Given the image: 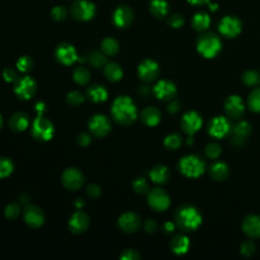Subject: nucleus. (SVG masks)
<instances>
[{"label":"nucleus","instance_id":"f257e3e1","mask_svg":"<svg viewBox=\"0 0 260 260\" xmlns=\"http://www.w3.org/2000/svg\"><path fill=\"white\" fill-rule=\"evenodd\" d=\"M113 120L122 126H129L135 122L138 113L133 100L128 96L117 97L111 107Z\"/></svg>","mask_w":260,"mask_h":260},{"label":"nucleus","instance_id":"f03ea898","mask_svg":"<svg viewBox=\"0 0 260 260\" xmlns=\"http://www.w3.org/2000/svg\"><path fill=\"white\" fill-rule=\"evenodd\" d=\"M174 223L183 232L196 231L202 224V214L195 205L184 203L176 209Z\"/></svg>","mask_w":260,"mask_h":260},{"label":"nucleus","instance_id":"7ed1b4c3","mask_svg":"<svg viewBox=\"0 0 260 260\" xmlns=\"http://www.w3.org/2000/svg\"><path fill=\"white\" fill-rule=\"evenodd\" d=\"M178 170L183 176L196 179L204 174L206 171V162L199 155H187L179 160Z\"/></svg>","mask_w":260,"mask_h":260},{"label":"nucleus","instance_id":"20e7f679","mask_svg":"<svg viewBox=\"0 0 260 260\" xmlns=\"http://www.w3.org/2000/svg\"><path fill=\"white\" fill-rule=\"evenodd\" d=\"M223 48L221 38L211 32L203 33L196 42L197 52L206 59H212L218 56Z\"/></svg>","mask_w":260,"mask_h":260},{"label":"nucleus","instance_id":"39448f33","mask_svg":"<svg viewBox=\"0 0 260 260\" xmlns=\"http://www.w3.org/2000/svg\"><path fill=\"white\" fill-rule=\"evenodd\" d=\"M55 128L53 123L46 118L45 116L40 115L35 118L34 122L32 123L31 133L32 136L40 141V142H47L52 139L54 136Z\"/></svg>","mask_w":260,"mask_h":260},{"label":"nucleus","instance_id":"423d86ee","mask_svg":"<svg viewBox=\"0 0 260 260\" xmlns=\"http://www.w3.org/2000/svg\"><path fill=\"white\" fill-rule=\"evenodd\" d=\"M96 13L97 7L90 0H74L70 5V14L78 21H89Z\"/></svg>","mask_w":260,"mask_h":260},{"label":"nucleus","instance_id":"0eeeda50","mask_svg":"<svg viewBox=\"0 0 260 260\" xmlns=\"http://www.w3.org/2000/svg\"><path fill=\"white\" fill-rule=\"evenodd\" d=\"M13 92L19 100L28 101L37 93V82L29 75L18 77L13 82Z\"/></svg>","mask_w":260,"mask_h":260},{"label":"nucleus","instance_id":"6e6552de","mask_svg":"<svg viewBox=\"0 0 260 260\" xmlns=\"http://www.w3.org/2000/svg\"><path fill=\"white\" fill-rule=\"evenodd\" d=\"M233 125L225 116H215L207 124L208 134L216 139H223L232 133Z\"/></svg>","mask_w":260,"mask_h":260},{"label":"nucleus","instance_id":"1a4fd4ad","mask_svg":"<svg viewBox=\"0 0 260 260\" xmlns=\"http://www.w3.org/2000/svg\"><path fill=\"white\" fill-rule=\"evenodd\" d=\"M147 204L157 212H163L170 207L171 198L166 190L160 187H156L147 192Z\"/></svg>","mask_w":260,"mask_h":260},{"label":"nucleus","instance_id":"9d476101","mask_svg":"<svg viewBox=\"0 0 260 260\" xmlns=\"http://www.w3.org/2000/svg\"><path fill=\"white\" fill-rule=\"evenodd\" d=\"M88 127L93 136L97 138H103L110 133L112 124L110 119L106 115L96 114L90 118Z\"/></svg>","mask_w":260,"mask_h":260},{"label":"nucleus","instance_id":"9b49d317","mask_svg":"<svg viewBox=\"0 0 260 260\" xmlns=\"http://www.w3.org/2000/svg\"><path fill=\"white\" fill-rule=\"evenodd\" d=\"M203 124V119L201 115L197 111H188L182 117L180 121V127L183 130V132L188 136H193L195 133H197L201 129Z\"/></svg>","mask_w":260,"mask_h":260},{"label":"nucleus","instance_id":"f8f14e48","mask_svg":"<svg viewBox=\"0 0 260 260\" xmlns=\"http://www.w3.org/2000/svg\"><path fill=\"white\" fill-rule=\"evenodd\" d=\"M85 181V177L82 172L77 168H67L62 173L61 182L62 185L70 191H76L80 189Z\"/></svg>","mask_w":260,"mask_h":260},{"label":"nucleus","instance_id":"ddd939ff","mask_svg":"<svg viewBox=\"0 0 260 260\" xmlns=\"http://www.w3.org/2000/svg\"><path fill=\"white\" fill-rule=\"evenodd\" d=\"M54 55L56 60L60 64L64 65V66H69V65L74 64L78 60L75 48L66 42L60 43V44L57 45L54 51Z\"/></svg>","mask_w":260,"mask_h":260},{"label":"nucleus","instance_id":"4468645a","mask_svg":"<svg viewBox=\"0 0 260 260\" xmlns=\"http://www.w3.org/2000/svg\"><path fill=\"white\" fill-rule=\"evenodd\" d=\"M153 93L158 100L170 102L177 96V86L172 80L161 79L154 85Z\"/></svg>","mask_w":260,"mask_h":260},{"label":"nucleus","instance_id":"2eb2a0df","mask_svg":"<svg viewBox=\"0 0 260 260\" xmlns=\"http://www.w3.org/2000/svg\"><path fill=\"white\" fill-rule=\"evenodd\" d=\"M219 31L221 35L229 39L238 37L242 32V23L240 18L234 15L223 17L219 24Z\"/></svg>","mask_w":260,"mask_h":260},{"label":"nucleus","instance_id":"dca6fc26","mask_svg":"<svg viewBox=\"0 0 260 260\" xmlns=\"http://www.w3.org/2000/svg\"><path fill=\"white\" fill-rule=\"evenodd\" d=\"M117 225L123 233L131 234L140 229L142 222L137 213L133 211H126L119 216Z\"/></svg>","mask_w":260,"mask_h":260},{"label":"nucleus","instance_id":"f3484780","mask_svg":"<svg viewBox=\"0 0 260 260\" xmlns=\"http://www.w3.org/2000/svg\"><path fill=\"white\" fill-rule=\"evenodd\" d=\"M224 110L226 115L231 119H239L245 112V105L243 99L238 95L229 96L224 103Z\"/></svg>","mask_w":260,"mask_h":260},{"label":"nucleus","instance_id":"a211bd4d","mask_svg":"<svg viewBox=\"0 0 260 260\" xmlns=\"http://www.w3.org/2000/svg\"><path fill=\"white\" fill-rule=\"evenodd\" d=\"M24 220L28 227L39 229L45 223V213L39 206L28 204L24 210Z\"/></svg>","mask_w":260,"mask_h":260},{"label":"nucleus","instance_id":"6ab92c4d","mask_svg":"<svg viewBox=\"0 0 260 260\" xmlns=\"http://www.w3.org/2000/svg\"><path fill=\"white\" fill-rule=\"evenodd\" d=\"M137 74L142 81H154L160 74L159 64L153 59H144L138 65Z\"/></svg>","mask_w":260,"mask_h":260},{"label":"nucleus","instance_id":"aec40b11","mask_svg":"<svg viewBox=\"0 0 260 260\" xmlns=\"http://www.w3.org/2000/svg\"><path fill=\"white\" fill-rule=\"evenodd\" d=\"M91 224L90 216L82 210H76L68 220V229L71 233L80 235L89 229Z\"/></svg>","mask_w":260,"mask_h":260},{"label":"nucleus","instance_id":"412c9836","mask_svg":"<svg viewBox=\"0 0 260 260\" xmlns=\"http://www.w3.org/2000/svg\"><path fill=\"white\" fill-rule=\"evenodd\" d=\"M133 10L125 4L118 6L112 15V21L114 26L119 29H126L130 27L133 23Z\"/></svg>","mask_w":260,"mask_h":260},{"label":"nucleus","instance_id":"4be33fe9","mask_svg":"<svg viewBox=\"0 0 260 260\" xmlns=\"http://www.w3.org/2000/svg\"><path fill=\"white\" fill-rule=\"evenodd\" d=\"M232 143L235 146H241L252 133V126L247 121H239L233 126Z\"/></svg>","mask_w":260,"mask_h":260},{"label":"nucleus","instance_id":"5701e85b","mask_svg":"<svg viewBox=\"0 0 260 260\" xmlns=\"http://www.w3.org/2000/svg\"><path fill=\"white\" fill-rule=\"evenodd\" d=\"M241 228L249 239H258L260 238V215L254 213L246 215L242 221Z\"/></svg>","mask_w":260,"mask_h":260},{"label":"nucleus","instance_id":"b1692460","mask_svg":"<svg viewBox=\"0 0 260 260\" xmlns=\"http://www.w3.org/2000/svg\"><path fill=\"white\" fill-rule=\"evenodd\" d=\"M189 248L190 239L183 234L173 236L170 241V250L177 256L185 255L189 251Z\"/></svg>","mask_w":260,"mask_h":260},{"label":"nucleus","instance_id":"393cba45","mask_svg":"<svg viewBox=\"0 0 260 260\" xmlns=\"http://www.w3.org/2000/svg\"><path fill=\"white\" fill-rule=\"evenodd\" d=\"M208 174L213 181L223 182L230 176V168L225 162H214L208 167Z\"/></svg>","mask_w":260,"mask_h":260},{"label":"nucleus","instance_id":"a878e982","mask_svg":"<svg viewBox=\"0 0 260 260\" xmlns=\"http://www.w3.org/2000/svg\"><path fill=\"white\" fill-rule=\"evenodd\" d=\"M140 120L144 125L148 127H155L160 124L162 120V113L158 108L149 106L144 108L140 113Z\"/></svg>","mask_w":260,"mask_h":260},{"label":"nucleus","instance_id":"bb28decb","mask_svg":"<svg viewBox=\"0 0 260 260\" xmlns=\"http://www.w3.org/2000/svg\"><path fill=\"white\" fill-rule=\"evenodd\" d=\"M30 125V117L25 112H15L8 121V126L13 132H23Z\"/></svg>","mask_w":260,"mask_h":260},{"label":"nucleus","instance_id":"cd10ccee","mask_svg":"<svg viewBox=\"0 0 260 260\" xmlns=\"http://www.w3.org/2000/svg\"><path fill=\"white\" fill-rule=\"evenodd\" d=\"M171 177L169 169L164 165H156L149 171V178L157 185H164L169 182Z\"/></svg>","mask_w":260,"mask_h":260},{"label":"nucleus","instance_id":"c85d7f7f","mask_svg":"<svg viewBox=\"0 0 260 260\" xmlns=\"http://www.w3.org/2000/svg\"><path fill=\"white\" fill-rule=\"evenodd\" d=\"M86 98H88L93 103L101 104L107 101L108 91L104 85L95 83V84H92L90 88L86 90Z\"/></svg>","mask_w":260,"mask_h":260},{"label":"nucleus","instance_id":"c756f323","mask_svg":"<svg viewBox=\"0 0 260 260\" xmlns=\"http://www.w3.org/2000/svg\"><path fill=\"white\" fill-rule=\"evenodd\" d=\"M104 75L112 82L119 81L123 76V70L116 62H109L104 66Z\"/></svg>","mask_w":260,"mask_h":260},{"label":"nucleus","instance_id":"7c9ffc66","mask_svg":"<svg viewBox=\"0 0 260 260\" xmlns=\"http://www.w3.org/2000/svg\"><path fill=\"white\" fill-rule=\"evenodd\" d=\"M170 7L166 0H151L149 3V11L157 18H164L169 13Z\"/></svg>","mask_w":260,"mask_h":260},{"label":"nucleus","instance_id":"2f4dec72","mask_svg":"<svg viewBox=\"0 0 260 260\" xmlns=\"http://www.w3.org/2000/svg\"><path fill=\"white\" fill-rule=\"evenodd\" d=\"M191 25L196 32H204L210 26V17L205 12H198L193 15Z\"/></svg>","mask_w":260,"mask_h":260},{"label":"nucleus","instance_id":"473e14b6","mask_svg":"<svg viewBox=\"0 0 260 260\" xmlns=\"http://www.w3.org/2000/svg\"><path fill=\"white\" fill-rule=\"evenodd\" d=\"M102 52L107 56H114L119 52V43L114 38L108 37L102 41Z\"/></svg>","mask_w":260,"mask_h":260},{"label":"nucleus","instance_id":"72a5a7b5","mask_svg":"<svg viewBox=\"0 0 260 260\" xmlns=\"http://www.w3.org/2000/svg\"><path fill=\"white\" fill-rule=\"evenodd\" d=\"M86 61L92 67L100 68L107 64V55H105L103 52L92 51L86 56Z\"/></svg>","mask_w":260,"mask_h":260},{"label":"nucleus","instance_id":"f704fd0d","mask_svg":"<svg viewBox=\"0 0 260 260\" xmlns=\"http://www.w3.org/2000/svg\"><path fill=\"white\" fill-rule=\"evenodd\" d=\"M73 80L79 85L88 84L91 80V72L83 66H77L73 71Z\"/></svg>","mask_w":260,"mask_h":260},{"label":"nucleus","instance_id":"c9c22d12","mask_svg":"<svg viewBox=\"0 0 260 260\" xmlns=\"http://www.w3.org/2000/svg\"><path fill=\"white\" fill-rule=\"evenodd\" d=\"M247 106L254 113H260V86H257L248 96Z\"/></svg>","mask_w":260,"mask_h":260},{"label":"nucleus","instance_id":"e433bc0d","mask_svg":"<svg viewBox=\"0 0 260 260\" xmlns=\"http://www.w3.org/2000/svg\"><path fill=\"white\" fill-rule=\"evenodd\" d=\"M13 162L6 157H0V179L9 177L13 173Z\"/></svg>","mask_w":260,"mask_h":260},{"label":"nucleus","instance_id":"4c0bfd02","mask_svg":"<svg viewBox=\"0 0 260 260\" xmlns=\"http://www.w3.org/2000/svg\"><path fill=\"white\" fill-rule=\"evenodd\" d=\"M242 82L249 88L257 86L260 84V73L256 70H247L242 74Z\"/></svg>","mask_w":260,"mask_h":260},{"label":"nucleus","instance_id":"58836bf2","mask_svg":"<svg viewBox=\"0 0 260 260\" xmlns=\"http://www.w3.org/2000/svg\"><path fill=\"white\" fill-rule=\"evenodd\" d=\"M182 136L179 133H171L164 139V145L170 150L178 149L182 144Z\"/></svg>","mask_w":260,"mask_h":260},{"label":"nucleus","instance_id":"ea45409f","mask_svg":"<svg viewBox=\"0 0 260 260\" xmlns=\"http://www.w3.org/2000/svg\"><path fill=\"white\" fill-rule=\"evenodd\" d=\"M222 146L218 142H209L204 147V155L210 160L218 159L222 155Z\"/></svg>","mask_w":260,"mask_h":260},{"label":"nucleus","instance_id":"a19ab883","mask_svg":"<svg viewBox=\"0 0 260 260\" xmlns=\"http://www.w3.org/2000/svg\"><path fill=\"white\" fill-rule=\"evenodd\" d=\"M21 212V204L19 202H10L4 208L5 218L9 221L16 220Z\"/></svg>","mask_w":260,"mask_h":260},{"label":"nucleus","instance_id":"79ce46f5","mask_svg":"<svg viewBox=\"0 0 260 260\" xmlns=\"http://www.w3.org/2000/svg\"><path fill=\"white\" fill-rule=\"evenodd\" d=\"M33 66H34V61L30 56H21L18 58L16 62L17 69L23 73L30 72Z\"/></svg>","mask_w":260,"mask_h":260},{"label":"nucleus","instance_id":"37998d69","mask_svg":"<svg viewBox=\"0 0 260 260\" xmlns=\"http://www.w3.org/2000/svg\"><path fill=\"white\" fill-rule=\"evenodd\" d=\"M132 189L135 193H137L139 195L147 194V192L149 191V184H148L146 179L139 177V178H136L132 182Z\"/></svg>","mask_w":260,"mask_h":260},{"label":"nucleus","instance_id":"c03bdc74","mask_svg":"<svg viewBox=\"0 0 260 260\" xmlns=\"http://www.w3.org/2000/svg\"><path fill=\"white\" fill-rule=\"evenodd\" d=\"M84 95L78 91H72L66 96V102L72 107L80 106L84 102Z\"/></svg>","mask_w":260,"mask_h":260},{"label":"nucleus","instance_id":"a18cd8bd","mask_svg":"<svg viewBox=\"0 0 260 260\" xmlns=\"http://www.w3.org/2000/svg\"><path fill=\"white\" fill-rule=\"evenodd\" d=\"M240 252L244 257H252L256 252V246L252 240L244 241L240 246Z\"/></svg>","mask_w":260,"mask_h":260},{"label":"nucleus","instance_id":"49530a36","mask_svg":"<svg viewBox=\"0 0 260 260\" xmlns=\"http://www.w3.org/2000/svg\"><path fill=\"white\" fill-rule=\"evenodd\" d=\"M185 23V19L184 16L180 13H174L172 14L169 18H168V25L173 28V29H180L184 26Z\"/></svg>","mask_w":260,"mask_h":260},{"label":"nucleus","instance_id":"de8ad7c7","mask_svg":"<svg viewBox=\"0 0 260 260\" xmlns=\"http://www.w3.org/2000/svg\"><path fill=\"white\" fill-rule=\"evenodd\" d=\"M51 17L55 21H63L67 17V9L63 6H55L51 10Z\"/></svg>","mask_w":260,"mask_h":260},{"label":"nucleus","instance_id":"09e8293b","mask_svg":"<svg viewBox=\"0 0 260 260\" xmlns=\"http://www.w3.org/2000/svg\"><path fill=\"white\" fill-rule=\"evenodd\" d=\"M121 260H139L141 258L140 254L134 249H126L120 254Z\"/></svg>","mask_w":260,"mask_h":260},{"label":"nucleus","instance_id":"8fccbe9b","mask_svg":"<svg viewBox=\"0 0 260 260\" xmlns=\"http://www.w3.org/2000/svg\"><path fill=\"white\" fill-rule=\"evenodd\" d=\"M86 194H88L91 198H99L102 195V189L97 184H90L86 187Z\"/></svg>","mask_w":260,"mask_h":260},{"label":"nucleus","instance_id":"3c124183","mask_svg":"<svg viewBox=\"0 0 260 260\" xmlns=\"http://www.w3.org/2000/svg\"><path fill=\"white\" fill-rule=\"evenodd\" d=\"M76 141L80 146L86 147L92 143V136L86 132H80L76 137Z\"/></svg>","mask_w":260,"mask_h":260},{"label":"nucleus","instance_id":"603ef678","mask_svg":"<svg viewBox=\"0 0 260 260\" xmlns=\"http://www.w3.org/2000/svg\"><path fill=\"white\" fill-rule=\"evenodd\" d=\"M3 78L7 82H14L18 78L16 70L13 68H5L3 71Z\"/></svg>","mask_w":260,"mask_h":260},{"label":"nucleus","instance_id":"864d4df0","mask_svg":"<svg viewBox=\"0 0 260 260\" xmlns=\"http://www.w3.org/2000/svg\"><path fill=\"white\" fill-rule=\"evenodd\" d=\"M180 106H181V104H180L179 101H177L175 99L172 100V101H170L169 105L167 106V111L171 115H175L180 111Z\"/></svg>","mask_w":260,"mask_h":260},{"label":"nucleus","instance_id":"5fc2aeb1","mask_svg":"<svg viewBox=\"0 0 260 260\" xmlns=\"http://www.w3.org/2000/svg\"><path fill=\"white\" fill-rule=\"evenodd\" d=\"M143 229L145 232L149 234H153L158 230V224L153 219H148L143 223Z\"/></svg>","mask_w":260,"mask_h":260},{"label":"nucleus","instance_id":"6e6d98bb","mask_svg":"<svg viewBox=\"0 0 260 260\" xmlns=\"http://www.w3.org/2000/svg\"><path fill=\"white\" fill-rule=\"evenodd\" d=\"M177 228L176 224L173 223V222H166L163 224L162 226V232L165 235H172L173 233L175 232V229Z\"/></svg>","mask_w":260,"mask_h":260},{"label":"nucleus","instance_id":"4d7b16f0","mask_svg":"<svg viewBox=\"0 0 260 260\" xmlns=\"http://www.w3.org/2000/svg\"><path fill=\"white\" fill-rule=\"evenodd\" d=\"M35 111L38 113V116L45 114L47 111V106L44 102H38L35 105Z\"/></svg>","mask_w":260,"mask_h":260},{"label":"nucleus","instance_id":"13d9d810","mask_svg":"<svg viewBox=\"0 0 260 260\" xmlns=\"http://www.w3.org/2000/svg\"><path fill=\"white\" fill-rule=\"evenodd\" d=\"M18 202L20 204H24V205H28L30 204V201H31V197L29 196V194H20L19 197H18Z\"/></svg>","mask_w":260,"mask_h":260},{"label":"nucleus","instance_id":"bf43d9fd","mask_svg":"<svg viewBox=\"0 0 260 260\" xmlns=\"http://www.w3.org/2000/svg\"><path fill=\"white\" fill-rule=\"evenodd\" d=\"M138 93L141 97H148L149 94H150V89L148 88L147 85H140Z\"/></svg>","mask_w":260,"mask_h":260},{"label":"nucleus","instance_id":"052dcab7","mask_svg":"<svg viewBox=\"0 0 260 260\" xmlns=\"http://www.w3.org/2000/svg\"><path fill=\"white\" fill-rule=\"evenodd\" d=\"M74 206H75V208H76L77 210L83 208V207L85 206V201H84V199H83V198H80V197L77 198V199H75V201H74Z\"/></svg>","mask_w":260,"mask_h":260},{"label":"nucleus","instance_id":"680f3d73","mask_svg":"<svg viewBox=\"0 0 260 260\" xmlns=\"http://www.w3.org/2000/svg\"><path fill=\"white\" fill-rule=\"evenodd\" d=\"M188 2L192 5H202L204 3H209V0H188Z\"/></svg>","mask_w":260,"mask_h":260},{"label":"nucleus","instance_id":"e2e57ef3","mask_svg":"<svg viewBox=\"0 0 260 260\" xmlns=\"http://www.w3.org/2000/svg\"><path fill=\"white\" fill-rule=\"evenodd\" d=\"M194 142H195V141H194V139H193L192 136H188V138L186 139V143H187V145H189V146L193 145Z\"/></svg>","mask_w":260,"mask_h":260},{"label":"nucleus","instance_id":"0e129e2a","mask_svg":"<svg viewBox=\"0 0 260 260\" xmlns=\"http://www.w3.org/2000/svg\"><path fill=\"white\" fill-rule=\"evenodd\" d=\"M1 127H2V117L0 115V129H1Z\"/></svg>","mask_w":260,"mask_h":260}]
</instances>
